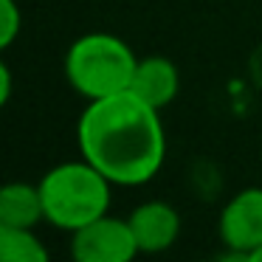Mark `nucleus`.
<instances>
[{
    "instance_id": "1",
    "label": "nucleus",
    "mask_w": 262,
    "mask_h": 262,
    "mask_svg": "<svg viewBox=\"0 0 262 262\" xmlns=\"http://www.w3.org/2000/svg\"><path fill=\"white\" fill-rule=\"evenodd\" d=\"M76 147L113 186H144L166 161L161 110L133 91L93 99L76 121Z\"/></svg>"
},
{
    "instance_id": "2",
    "label": "nucleus",
    "mask_w": 262,
    "mask_h": 262,
    "mask_svg": "<svg viewBox=\"0 0 262 262\" xmlns=\"http://www.w3.org/2000/svg\"><path fill=\"white\" fill-rule=\"evenodd\" d=\"M40 194L46 223L59 231L74 234L76 228L99 220L110 211L113 181L102 175L91 161H62L40 178Z\"/></svg>"
},
{
    "instance_id": "3",
    "label": "nucleus",
    "mask_w": 262,
    "mask_h": 262,
    "mask_svg": "<svg viewBox=\"0 0 262 262\" xmlns=\"http://www.w3.org/2000/svg\"><path fill=\"white\" fill-rule=\"evenodd\" d=\"M138 57L121 37L91 31L76 37L65 51V79L88 102L130 91Z\"/></svg>"
},
{
    "instance_id": "4",
    "label": "nucleus",
    "mask_w": 262,
    "mask_h": 262,
    "mask_svg": "<svg viewBox=\"0 0 262 262\" xmlns=\"http://www.w3.org/2000/svg\"><path fill=\"white\" fill-rule=\"evenodd\" d=\"M71 254L76 262H130L141 251L130 220L107 211L71 234Z\"/></svg>"
},
{
    "instance_id": "5",
    "label": "nucleus",
    "mask_w": 262,
    "mask_h": 262,
    "mask_svg": "<svg viewBox=\"0 0 262 262\" xmlns=\"http://www.w3.org/2000/svg\"><path fill=\"white\" fill-rule=\"evenodd\" d=\"M217 234L234 256L254 259L262 248V186L239 189L228 198L217 217Z\"/></svg>"
},
{
    "instance_id": "6",
    "label": "nucleus",
    "mask_w": 262,
    "mask_h": 262,
    "mask_svg": "<svg viewBox=\"0 0 262 262\" xmlns=\"http://www.w3.org/2000/svg\"><path fill=\"white\" fill-rule=\"evenodd\" d=\"M127 220L141 254H164L181 237V214L166 200H144L130 211Z\"/></svg>"
},
{
    "instance_id": "7",
    "label": "nucleus",
    "mask_w": 262,
    "mask_h": 262,
    "mask_svg": "<svg viewBox=\"0 0 262 262\" xmlns=\"http://www.w3.org/2000/svg\"><path fill=\"white\" fill-rule=\"evenodd\" d=\"M130 91L141 96L155 110H164L166 104L175 102L181 91V71L169 57H141L133 74Z\"/></svg>"
},
{
    "instance_id": "8",
    "label": "nucleus",
    "mask_w": 262,
    "mask_h": 262,
    "mask_svg": "<svg viewBox=\"0 0 262 262\" xmlns=\"http://www.w3.org/2000/svg\"><path fill=\"white\" fill-rule=\"evenodd\" d=\"M42 220H46V209H42L40 183L34 186V183L14 181L0 189V226L34 228Z\"/></svg>"
},
{
    "instance_id": "9",
    "label": "nucleus",
    "mask_w": 262,
    "mask_h": 262,
    "mask_svg": "<svg viewBox=\"0 0 262 262\" xmlns=\"http://www.w3.org/2000/svg\"><path fill=\"white\" fill-rule=\"evenodd\" d=\"M48 248L34 228L0 226V259L3 262H48Z\"/></svg>"
},
{
    "instance_id": "10",
    "label": "nucleus",
    "mask_w": 262,
    "mask_h": 262,
    "mask_svg": "<svg viewBox=\"0 0 262 262\" xmlns=\"http://www.w3.org/2000/svg\"><path fill=\"white\" fill-rule=\"evenodd\" d=\"M23 29V14H20L14 0H0V48H9L17 40Z\"/></svg>"
},
{
    "instance_id": "11",
    "label": "nucleus",
    "mask_w": 262,
    "mask_h": 262,
    "mask_svg": "<svg viewBox=\"0 0 262 262\" xmlns=\"http://www.w3.org/2000/svg\"><path fill=\"white\" fill-rule=\"evenodd\" d=\"M12 99V68L0 62V104H9Z\"/></svg>"
},
{
    "instance_id": "12",
    "label": "nucleus",
    "mask_w": 262,
    "mask_h": 262,
    "mask_svg": "<svg viewBox=\"0 0 262 262\" xmlns=\"http://www.w3.org/2000/svg\"><path fill=\"white\" fill-rule=\"evenodd\" d=\"M251 262H262V248H259V251H256V254H254V259H251Z\"/></svg>"
}]
</instances>
